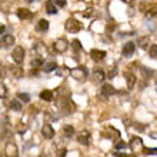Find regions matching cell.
I'll return each instance as SVG.
<instances>
[{
  "label": "cell",
  "mask_w": 157,
  "mask_h": 157,
  "mask_svg": "<svg viewBox=\"0 0 157 157\" xmlns=\"http://www.w3.org/2000/svg\"><path fill=\"white\" fill-rule=\"evenodd\" d=\"M82 27H83L82 23L77 21L76 19H73V17H71V19H67L66 23H64V29H66L69 33H73V34L78 33V32L82 30Z\"/></svg>",
  "instance_id": "cell-1"
},
{
  "label": "cell",
  "mask_w": 157,
  "mask_h": 157,
  "mask_svg": "<svg viewBox=\"0 0 157 157\" xmlns=\"http://www.w3.org/2000/svg\"><path fill=\"white\" fill-rule=\"evenodd\" d=\"M70 76L73 78H76V80H80V82H83V80L87 77V69L84 66L75 67V69H71V70H70Z\"/></svg>",
  "instance_id": "cell-2"
},
{
  "label": "cell",
  "mask_w": 157,
  "mask_h": 157,
  "mask_svg": "<svg viewBox=\"0 0 157 157\" xmlns=\"http://www.w3.org/2000/svg\"><path fill=\"white\" fill-rule=\"evenodd\" d=\"M25 54H26L25 49H23L21 46H17V47H14V50H13L12 57L17 64H20V63H23V60H25Z\"/></svg>",
  "instance_id": "cell-3"
},
{
  "label": "cell",
  "mask_w": 157,
  "mask_h": 157,
  "mask_svg": "<svg viewBox=\"0 0 157 157\" xmlns=\"http://www.w3.org/2000/svg\"><path fill=\"white\" fill-rule=\"evenodd\" d=\"M69 47V43H67L66 39H57V40L53 43V49L54 52H57V53H64Z\"/></svg>",
  "instance_id": "cell-4"
},
{
  "label": "cell",
  "mask_w": 157,
  "mask_h": 157,
  "mask_svg": "<svg viewBox=\"0 0 157 157\" xmlns=\"http://www.w3.org/2000/svg\"><path fill=\"white\" fill-rule=\"evenodd\" d=\"M4 154L6 157H19V149L14 143H7L4 147Z\"/></svg>",
  "instance_id": "cell-5"
},
{
  "label": "cell",
  "mask_w": 157,
  "mask_h": 157,
  "mask_svg": "<svg viewBox=\"0 0 157 157\" xmlns=\"http://www.w3.org/2000/svg\"><path fill=\"white\" fill-rule=\"evenodd\" d=\"M41 134L44 139L47 140H52L54 137V128L50 126V124H43V127H41Z\"/></svg>",
  "instance_id": "cell-6"
},
{
  "label": "cell",
  "mask_w": 157,
  "mask_h": 157,
  "mask_svg": "<svg viewBox=\"0 0 157 157\" xmlns=\"http://www.w3.org/2000/svg\"><path fill=\"white\" fill-rule=\"evenodd\" d=\"M13 44H14V37L12 34H6V36L0 39V47L2 49H7V47H10Z\"/></svg>",
  "instance_id": "cell-7"
},
{
  "label": "cell",
  "mask_w": 157,
  "mask_h": 157,
  "mask_svg": "<svg viewBox=\"0 0 157 157\" xmlns=\"http://www.w3.org/2000/svg\"><path fill=\"white\" fill-rule=\"evenodd\" d=\"M77 140L80 144L83 146H89L90 144V133L87 132V130H83V132L78 133V136H77Z\"/></svg>",
  "instance_id": "cell-8"
},
{
  "label": "cell",
  "mask_w": 157,
  "mask_h": 157,
  "mask_svg": "<svg viewBox=\"0 0 157 157\" xmlns=\"http://www.w3.org/2000/svg\"><path fill=\"white\" fill-rule=\"evenodd\" d=\"M134 50H136V43L127 41V43L123 46V56L124 57H130V56L134 53Z\"/></svg>",
  "instance_id": "cell-9"
},
{
  "label": "cell",
  "mask_w": 157,
  "mask_h": 157,
  "mask_svg": "<svg viewBox=\"0 0 157 157\" xmlns=\"http://www.w3.org/2000/svg\"><path fill=\"white\" fill-rule=\"evenodd\" d=\"M16 14L19 19H21V20H27V19H32V17H33V13L30 12L29 9H23V7L17 9Z\"/></svg>",
  "instance_id": "cell-10"
},
{
  "label": "cell",
  "mask_w": 157,
  "mask_h": 157,
  "mask_svg": "<svg viewBox=\"0 0 157 157\" xmlns=\"http://www.w3.org/2000/svg\"><path fill=\"white\" fill-rule=\"evenodd\" d=\"M90 57L94 60V62H101L104 57H106V52L104 50H97V49H93L90 52Z\"/></svg>",
  "instance_id": "cell-11"
},
{
  "label": "cell",
  "mask_w": 157,
  "mask_h": 157,
  "mask_svg": "<svg viewBox=\"0 0 157 157\" xmlns=\"http://www.w3.org/2000/svg\"><path fill=\"white\" fill-rule=\"evenodd\" d=\"M93 78H94V82L96 83H101L104 82V78H106V75H104V71L101 70V69H94L93 70Z\"/></svg>",
  "instance_id": "cell-12"
},
{
  "label": "cell",
  "mask_w": 157,
  "mask_h": 157,
  "mask_svg": "<svg viewBox=\"0 0 157 157\" xmlns=\"http://www.w3.org/2000/svg\"><path fill=\"white\" fill-rule=\"evenodd\" d=\"M9 70H10V73L14 78H21V76H23V69L19 66H10Z\"/></svg>",
  "instance_id": "cell-13"
},
{
  "label": "cell",
  "mask_w": 157,
  "mask_h": 157,
  "mask_svg": "<svg viewBox=\"0 0 157 157\" xmlns=\"http://www.w3.org/2000/svg\"><path fill=\"white\" fill-rule=\"evenodd\" d=\"M36 29H37V32H47V30H49V21L46 20V19H40V20L37 21Z\"/></svg>",
  "instance_id": "cell-14"
},
{
  "label": "cell",
  "mask_w": 157,
  "mask_h": 157,
  "mask_svg": "<svg viewBox=\"0 0 157 157\" xmlns=\"http://www.w3.org/2000/svg\"><path fill=\"white\" fill-rule=\"evenodd\" d=\"M116 93V90H114V87L112 86V84H103L101 86V94L104 96H112Z\"/></svg>",
  "instance_id": "cell-15"
},
{
  "label": "cell",
  "mask_w": 157,
  "mask_h": 157,
  "mask_svg": "<svg viewBox=\"0 0 157 157\" xmlns=\"http://www.w3.org/2000/svg\"><path fill=\"white\" fill-rule=\"evenodd\" d=\"M126 83H127L128 89H133L134 84H136V76L133 73H126Z\"/></svg>",
  "instance_id": "cell-16"
},
{
  "label": "cell",
  "mask_w": 157,
  "mask_h": 157,
  "mask_svg": "<svg viewBox=\"0 0 157 157\" xmlns=\"http://www.w3.org/2000/svg\"><path fill=\"white\" fill-rule=\"evenodd\" d=\"M146 13L147 16H157V3H150L146 7Z\"/></svg>",
  "instance_id": "cell-17"
},
{
  "label": "cell",
  "mask_w": 157,
  "mask_h": 157,
  "mask_svg": "<svg viewBox=\"0 0 157 157\" xmlns=\"http://www.w3.org/2000/svg\"><path fill=\"white\" fill-rule=\"evenodd\" d=\"M40 99L44 101H52L53 100V91L52 90H43L40 93Z\"/></svg>",
  "instance_id": "cell-18"
},
{
  "label": "cell",
  "mask_w": 157,
  "mask_h": 157,
  "mask_svg": "<svg viewBox=\"0 0 157 157\" xmlns=\"http://www.w3.org/2000/svg\"><path fill=\"white\" fill-rule=\"evenodd\" d=\"M141 144H143V141H141L140 137H133L130 143H128L130 149H139V147H141Z\"/></svg>",
  "instance_id": "cell-19"
},
{
  "label": "cell",
  "mask_w": 157,
  "mask_h": 157,
  "mask_svg": "<svg viewBox=\"0 0 157 157\" xmlns=\"http://www.w3.org/2000/svg\"><path fill=\"white\" fill-rule=\"evenodd\" d=\"M34 50H36V53H37L39 56H47V49H46V46L41 44V43H37L36 47H34Z\"/></svg>",
  "instance_id": "cell-20"
},
{
  "label": "cell",
  "mask_w": 157,
  "mask_h": 157,
  "mask_svg": "<svg viewBox=\"0 0 157 157\" xmlns=\"http://www.w3.org/2000/svg\"><path fill=\"white\" fill-rule=\"evenodd\" d=\"M63 133H64V136L67 137V139H70V137L75 136V128H73V126H64L63 127Z\"/></svg>",
  "instance_id": "cell-21"
},
{
  "label": "cell",
  "mask_w": 157,
  "mask_h": 157,
  "mask_svg": "<svg viewBox=\"0 0 157 157\" xmlns=\"http://www.w3.org/2000/svg\"><path fill=\"white\" fill-rule=\"evenodd\" d=\"M10 109L14 110V112H20L21 110V101L20 100H17V99L12 100V101H10Z\"/></svg>",
  "instance_id": "cell-22"
},
{
  "label": "cell",
  "mask_w": 157,
  "mask_h": 157,
  "mask_svg": "<svg viewBox=\"0 0 157 157\" xmlns=\"http://www.w3.org/2000/svg\"><path fill=\"white\" fill-rule=\"evenodd\" d=\"M46 10H47L49 14H56V13H57L56 4H54L53 2H47V3H46Z\"/></svg>",
  "instance_id": "cell-23"
},
{
  "label": "cell",
  "mask_w": 157,
  "mask_h": 157,
  "mask_svg": "<svg viewBox=\"0 0 157 157\" xmlns=\"http://www.w3.org/2000/svg\"><path fill=\"white\" fill-rule=\"evenodd\" d=\"M43 69H44L46 73H50V71H53V70H56V69H57V63H56V62H49V63H46Z\"/></svg>",
  "instance_id": "cell-24"
},
{
  "label": "cell",
  "mask_w": 157,
  "mask_h": 157,
  "mask_svg": "<svg viewBox=\"0 0 157 157\" xmlns=\"http://www.w3.org/2000/svg\"><path fill=\"white\" fill-rule=\"evenodd\" d=\"M30 64H32V67H33V69H39V67H41V66H43V59H41V57L33 59Z\"/></svg>",
  "instance_id": "cell-25"
},
{
  "label": "cell",
  "mask_w": 157,
  "mask_h": 157,
  "mask_svg": "<svg viewBox=\"0 0 157 157\" xmlns=\"http://www.w3.org/2000/svg\"><path fill=\"white\" fill-rule=\"evenodd\" d=\"M137 44L140 46L141 49H147V46H149V37H140L139 41H137Z\"/></svg>",
  "instance_id": "cell-26"
},
{
  "label": "cell",
  "mask_w": 157,
  "mask_h": 157,
  "mask_svg": "<svg viewBox=\"0 0 157 157\" xmlns=\"http://www.w3.org/2000/svg\"><path fill=\"white\" fill-rule=\"evenodd\" d=\"M149 54L151 59H157V44H151L149 49Z\"/></svg>",
  "instance_id": "cell-27"
},
{
  "label": "cell",
  "mask_w": 157,
  "mask_h": 157,
  "mask_svg": "<svg viewBox=\"0 0 157 157\" xmlns=\"http://www.w3.org/2000/svg\"><path fill=\"white\" fill-rule=\"evenodd\" d=\"M7 94H9L7 87L4 86V84H0V99H6Z\"/></svg>",
  "instance_id": "cell-28"
},
{
  "label": "cell",
  "mask_w": 157,
  "mask_h": 157,
  "mask_svg": "<svg viewBox=\"0 0 157 157\" xmlns=\"http://www.w3.org/2000/svg\"><path fill=\"white\" fill-rule=\"evenodd\" d=\"M17 99L21 100V101H25V103H27V101H30V96L27 94V93H17Z\"/></svg>",
  "instance_id": "cell-29"
},
{
  "label": "cell",
  "mask_w": 157,
  "mask_h": 157,
  "mask_svg": "<svg viewBox=\"0 0 157 157\" xmlns=\"http://www.w3.org/2000/svg\"><path fill=\"white\" fill-rule=\"evenodd\" d=\"M71 46H73V49H75V52H80V50H82V43H80L78 40H73Z\"/></svg>",
  "instance_id": "cell-30"
},
{
  "label": "cell",
  "mask_w": 157,
  "mask_h": 157,
  "mask_svg": "<svg viewBox=\"0 0 157 157\" xmlns=\"http://www.w3.org/2000/svg\"><path fill=\"white\" fill-rule=\"evenodd\" d=\"M141 73H143V76H146V77H149V76H153L154 75L153 70H149V69H146V67H141Z\"/></svg>",
  "instance_id": "cell-31"
},
{
  "label": "cell",
  "mask_w": 157,
  "mask_h": 157,
  "mask_svg": "<svg viewBox=\"0 0 157 157\" xmlns=\"http://www.w3.org/2000/svg\"><path fill=\"white\" fill-rule=\"evenodd\" d=\"M26 130H27V126L23 123H20L19 126H17V133H20V134H23V133H26Z\"/></svg>",
  "instance_id": "cell-32"
},
{
  "label": "cell",
  "mask_w": 157,
  "mask_h": 157,
  "mask_svg": "<svg viewBox=\"0 0 157 157\" xmlns=\"http://www.w3.org/2000/svg\"><path fill=\"white\" fill-rule=\"evenodd\" d=\"M53 3L59 7H64L66 6V0H53Z\"/></svg>",
  "instance_id": "cell-33"
},
{
  "label": "cell",
  "mask_w": 157,
  "mask_h": 157,
  "mask_svg": "<svg viewBox=\"0 0 157 157\" xmlns=\"http://www.w3.org/2000/svg\"><path fill=\"white\" fill-rule=\"evenodd\" d=\"M126 147H127V144H126L124 141H119V143L116 144V149H117V150H124Z\"/></svg>",
  "instance_id": "cell-34"
},
{
  "label": "cell",
  "mask_w": 157,
  "mask_h": 157,
  "mask_svg": "<svg viewBox=\"0 0 157 157\" xmlns=\"http://www.w3.org/2000/svg\"><path fill=\"white\" fill-rule=\"evenodd\" d=\"M67 154V149H60L57 151V157H66Z\"/></svg>",
  "instance_id": "cell-35"
},
{
  "label": "cell",
  "mask_w": 157,
  "mask_h": 157,
  "mask_svg": "<svg viewBox=\"0 0 157 157\" xmlns=\"http://www.w3.org/2000/svg\"><path fill=\"white\" fill-rule=\"evenodd\" d=\"M144 153L146 154H157V149H146Z\"/></svg>",
  "instance_id": "cell-36"
},
{
  "label": "cell",
  "mask_w": 157,
  "mask_h": 157,
  "mask_svg": "<svg viewBox=\"0 0 157 157\" xmlns=\"http://www.w3.org/2000/svg\"><path fill=\"white\" fill-rule=\"evenodd\" d=\"M116 73H117V70H116V69H114V70H112V71H110V73H109V78H113V77H114V76H116Z\"/></svg>",
  "instance_id": "cell-37"
},
{
  "label": "cell",
  "mask_w": 157,
  "mask_h": 157,
  "mask_svg": "<svg viewBox=\"0 0 157 157\" xmlns=\"http://www.w3.org/2000/svg\"><path fill=\"white\" fill-rule=\"evenodd\" d=\"M4 77V67L0 64V78H3Z\"/></svg>",
  "instance_id": "cell-38"
},
{
  "label": "cell",
  "mask_w": 157,
  "mask_h": 157,
  "mask_svg": "<svg viewBox=\"0 0 157 157\" xmlns=\"http://www.w3.org/2000/svg\"><path fill=\"white\" fill-rule=\"evenodd\" d=\"M114 157H128L127 154H123V153H114Z\"/></svg>",
  "instance_id": "cell-39"
},
{
  "label": "cell",
  "mask_w": 157,
  "mask_h": 157,
  "mask_svg": "<svg viewBox=\"0 0 157 157\" xmlns=\"http://www.w3.org/2000/svg\"><path fill=\"white\" fill-rule=\"evenodd\" d=\"M150 137H151L153 140H157V133H156V132H154V133H151V134H150Z\"/></svg>",
  "instance_id": "cell-40"
},
{
  "label": "cell",
  "mask_w": 157,
  "mask_h": 157,
  "mask_svg": "<svg viewBox=\"0 0 157 157\" xmlns=\"http://www.w3.org/2000/svg\"><path fill=\"white\" fill-rule=\"evenodd\" d=\"M4 30H6V27H4L3 25H0V34H3V33H4Z\"/></svg>",
  "instance_id": "cell-41"
},
{
  "label": "cell",
  "mask_w": 157,
  "mask_h": 157,
  "mask_svg": "<svg viewBox=\"0 0 157 157\" xmlns=\"http://www.w3.org/2000/svg\"><path fill=\"white\" fill-rule=\"evenodd\" d=\"M123 2H126V3H132V0H123Z\"/></svg>",
  "instance_id": "cell-42"
},
{
  "label": "cell",
  "mask_w": 157,
  "mask_h": 157,
  "mask_svg": "<svg viewBox=\"0 0 157 157\" xmlns=\"http://www.w3.org/2000/svg\"><path fill=\"white\" fill-rule=\"evenodd\" d=\"M26 2H29V3H32V2H34V0H26Z\"/></svg>",
  "instance_id": "cell-43"
},
{
  "label": "cell",
  "mask_w": 157,
  "mask_h": 157,
  "mask_svg": "<svg viewBox=\"0 0 157 157\" xmlns=\"http://www.w3.org/2000/svg\"><path fill=\"white\" fill-rule=\"evenodd\" d=\"M0 157H2V156H0Z\"/></svg>",
  "instance_id": "cell-44"
}]
</instances>
